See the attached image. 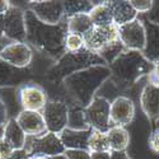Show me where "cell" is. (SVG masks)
Returning <instances> with one entry per match:
<instances>
[{
	"instance_id": "1",
	"label": "cell",
	"mask_w": 159,
	"mask_h": 159,
	"mask_svg": "<svg viewBox=\"0 0 159 159\" xmlns=\"http://www.w3.org/2000/svg\"><path fill=\"white\" fill-rule=\"evenodd\" d=\"M27 43L41 54L57 61L65 55V38L68 36V18L56 25L38 20L30 9H25Z\"/></svg>"
},
{
	"instance_id": "2",
	"label": "cell",
	"mask_w": 159,
	"mask_h": 159,
	"mask_svg": "<svg viewBox=\"0 0 159 159\" xmlns=\"http://www.w3.org/2000/svg\"><path fill=\"white\" fill-rule=\"evenodd\" d=\"M108 65H96L71 74L62 80V85L74 104L85 108L97 96L98 89L110 80Z\"/></svg>"
},
{
	"instance_id": "3",
	"label": "cell",
	"mask_w": 159,
	"mask_h": 159,
	"mask_svg": "<svg viewBox=\"0 0 159 159\" xmlns=\"http://www.w3.org/2000/svg\"><path fill=\"white\" fill-rule=\"evenodd\" d=\"M111 84L117 90H127L134 87L141 78L149 76L155 65L144 56L141 51L126 50L111 65H108Z\"/></svg>"
},
{
	"instance_id": "4",
	"label": "cell",
	"mask_w": 159,
	"mask_h": 159,
	"mask_svg": "<svg viewBox=\"0 0 159 159\" xmlns=\"http://www.w3.org/2000/svg\"><path fill=\"white\" fill-rule=\"evenodd\" d=\"M96 65H106V62L97 54H93L87 48L73 54L65 52V55L55 61V64L46 71V79L52 84H59L71 74Z\"/></svg>"
},
{
	"instance_id": "5",
	"label": "cell",
	"mask_w": 159,
	"mask_h": 159,
	"mask_svg": "<svg viewBox=\"0 0 159 159\" xmlns=\"http://www.w3.org/2000/svg\"><path fill=\"white\" fill-rule=\"evenodd\" d=\"M87 122L90 129L106 132L111 129V102L103 96H96L88 107L84 108Z\"/></svg>"
},
{
	"instance_id": "6",
	"label": "cell",
	"mask_w": 159,
	"mask_h": 159,
	"mask_svg": "<svg viewBox=\"0 0 159 159\" xmlns=\"http://www.w3.org/2000/svg\"><path fill=\"white\" fill-rule=\"evenodd\" d=\"M24 150L30 157L33 155H45V157H56L65 153V147L62 145L59 135L46 132L41 136H27Z\"/></svg>"
},
{
	"instance_id": "7",
	"label": "cell",
	"mask_w": 159,
	"mask_h": 159,
	"mask_svg": "<svg viewBox=\"0 0 159 159\" xmlns=\"http://www.w3.org/2000/svg\"><path fill=\"white\" fill-rule=\"evenodd\" d=\"M4 38L10 42H27L25 9L13 2L10 9L4 14Z\"/></svg>"
},
{
	"instance_id": "8",
	"label": "cell",
	"mask_w": 159,
	"mask_h": 159,
	"mask_svg": "<svg viewBox=\"0 0 159 159\" xmlns=\"http://www.w3.org/2000/svg\"><path fill=\"white\" fill-rule=\"evenodd\" d=\"M42 116L47 131L59 135L68 127L69 106L62 101H48L42 111Z\"/></svg>"
},
{
	"instance_id": "9",
	"label": "cell",
	"mask_w": 159,
	"mask_h": 159,
	"mask_svg": "<svg viewBox=\"0 0 159 159\" xmlns=\"http://www.w3.org/2000/svg\"><path fill=\"white\" fill-rule=\"evenodd\" d=\"M33 59V52L27 42H9L0 50V60L17 69L28 68Z\"/></svg>"
},
{
	"instance_id": "10",
	"label": "cell",
	"mask_w": 159,
	"mask_h": 159,
	"mask_svg": "<svg viewBox=\"0 0 159 159\" xmlns=\"http://www.w3.org/2000/svg\"><path fill=\"white\" fill-rule=\"evenodd\" d=\"M84 48L93 54H99L106 46L111 42L117 41L118 38V27L115 24L106 25V27H93L89 32L83 36Z\"/></svg>"
},
{
	"instance_id": "11",
	"label": "cell",
	"mask_w": 159,
	"mask_h": 159,
	"mask_svg": "<svg viewBox=\"0 0 159 159\" xmlns=\"http://www.w3.org/2000/svg\"><path fill=\"white\" fill-rule=\"evenodd\" d=\"M118 38L126 50L144 51L147 45V32L139 17L138 19L118 27Z\"/></svg>"
},
{
	"instance_id": "12",
	"label": "cell",
	"mask_w": 159,
	"mask_h": 159,
	"mask_svg": "<svg viewBox=\"0 0 159 159\" xmlns=\"http://www.w3.org/2000/svg\"><path fill=\"white\" fill-rule=\"evenodd\" d=\"M27 9H30L42 23L56 25L65 18L64 2H28Z\"/></svg>"
},
{
	"instance_id": "13",
	"label": "cell",
	"mask_w": 159,
	"mask_h": 159,
	"mask_svg": "<svg viewBox=\"0 0 159 159\" xmlns=\"http://www.w3.org/2000/svg\"><path fill=\"white\" fill-rule=\"evenodd\" d=\"M19 104L23 111L42 112L47 104L46 90L37 84H25L18 92Z\"/></svg>"
},
{
	"instance_id": "14",
	"label": "cell",
	"mask_w": 159,
	"mask_h": 159,
	"mask_svg": "<svg viewBox=\"0 0 159 159\" xmlns=\"http://www.w3.org/2000/svg\"><path fill=\"white\" fill-rule=\"evenodd\" d=\"M111 124L113 126H127L135 117V103L127 96H118L111 102Z\"/></svg>"
},
{
	"instance_id": "15",
	"label": "cell",
	"mask_w": 159,
	"mask_h": 159,
	"mask_svg": "<svg viewBox=\"0 0 159 159\" xmlns=\"http://www.w3.org/2000/svg\"><path fill=\"white\" fill-rule=\"evenodd\" d=\"M140 106L150 121H159V84L148 82L140 93Z\"/></svg>"
},
{
	"instance_id": "16",
	"label": "cell",
	"mask_w": 159,
	"mask_h": 159,
	"mask_svg": "<svg viewBox=\"0 0 159 159\" xmlns=\"http://www.w3.org/2000/svg\"><path fill=\"white\" fill-rule=\"evenodd\" d=\"M17 122L27 136H41L47 131L42 112L36 111H20L17 116Z\"/></svg>"
},
{
	"instance_id": "17",
	"label": "cell",
	"mask_w": 159,
	"mask_h": 159,
	"mask_svg": "<svg viewBox=\"0 0 159 159\" xmlns=\"http://www.w3.org/2000/svg\"><path fill=\"white\" fill-rule=\"evenodd\" d=\"M139 19L143 22L147 32V45L143 54L150 62L155 64L159 61V25L150 23L143 16H139Z\"/></svg>"
},
{
	"instance_id": "18",
	"label": "cell",
	"mask_w": 159,
	"mask_h": 159,
	"mask_svg": "<svg viewBox=\"0 0 159 159\" xmlns=\"http://www.w3.org/2000/svg\"><path fill=\"white\" fill-rule=\"evenodd\" d=\"M111 13H112V19H113V24L117 27H121L125 25L132 20L138 19L139 14L136 13V10L132 8L130 2H125V0H115V2H107Z\"/></svg>"
},
{
	"instance_id": "19",
	"label": "cell",
	"mask_w": 159,
	"mask_h": 159,
	"mask_svg": "<svg viewBox=\"0 0 159 159\" xmlns=\"http://www.w3.org/2000/svg\"><path fill=\"white\" fill-rule=\"evenodd\" d=\"M92 130H84V131H78V130H71L66 127L62 130L59 138L65 147V149H82V150H88V139L92 134Z\"/></svg>"
},
{
	"instance_id": "20",
	"label": "cell",
	"mask_w": 159,
	"mask_h": 159,
	"mask_svg": "<svg viewBox=\"0 0 159 159\" xmlns=\"http://www.w3.org/2000/svg\"><path fill=\"white\" fill-rule=\"evenodd\" d=\"M3 139H5L14 150H22L25 148L27 135H25L24 131L20 129L16 118H10L4 127Z\"/></svg>"
},
{
	"instance_id": "21",
	"label": "cell",
	"mask_w": 159,
	"mask_h": 159,
	"mask_svg": "<svg viewBox=\"0 0 159 159\" xmlns=\"http://www.w3.org/2000/svg\"><path fill=\"white\" fill-rule=\"evenodd\" d=\"M107 139L111 152H126L130 145V134L122 126H111Z\"/></svg>"
},
{
	"instance_id": "22",
	"label": "cell",
	"mask_w": 159,
	"mask_h": 159,
	"mask_svg": "<svg viewBox=\"0 0 159 159\" xmlns=\"http://www.w3.org/2000/svg\"><path fill=\"white\" fill-rule=\"evenodd\" d=\"M94 7L88 13L89 18L93 23V27H106L113 24L112 13L107 2H93Z\"/></svg>"
},
{
	"instance_id": "23",
	"label": "cell",
	"mask_w": 159,
	"mask_h": 159,
	"mask_svg": "<svg viewBox=\"0 0 159 159\" xmlns=\"http://www.w3.org/2000/svg\"><path fill=\"white\" fill-rule=\"evenodd\" d=\"M28 71L25 69H17L0 60V87H10L19 83Z\"/></svg>"
},
{
	"instance_id": "24",
	"label": "cell",
	"mask_w": 159,
	"mask_h": 159,
	"mask_svg": "<svg viewBox=\"0 0 159 159\" xmlns=\"http://www.w3.org/2000/svg\"><path fill=\"white\" fill-rule=\"evenodd\" d=\"M92 28H93V23L87 13H80L68 18V33L84 36Z\"/></svg>"
},
{
	"instance_id": "25",
	"label": "cell",
	"mask_w": 159,
	"mask_h": 159,
	"mask_svg": "<svg viewBox=\"0 0 159 159\" xmlns=\"http://www.w3.org/2000/svg\"><path fill=\"white\" fill-rule=\"evenodd\" d=\"M68 129L84 131L89 130L90 126L87 122V117L84 108L78 104H73L71 107L69 106V116H68Z\"/></svg>"
},
{
	"instance_id": "26",
	"label": "cell",
	"mask_w": 159,
	"mask_h": 159,
	"mask_svg": "<svg viewBox=\"0 0 159 159\" xmlns=\"http://www.w3.org/2000/svg\"><path fill=\"white\" fill-rule=\"evenodd\" d=\"M88 150L89 153H108L111 152L108 139L106 132L92 130V134L88 139Z\"/></svg>"
},
{
	"instance_id": "27",
	"label": "cell",
	"mask_w": 159,
	"mask_h": 159,
	"mask_svg": "<svg viewBox=\"0 0 159 159\" xmlns=\"http://www.w3.org/2000/svg\"><path fill=\"white\" fill-rule=\"evenodd\" d=\"M94 7L93 2H88V0H69V2H64V13L65 18H69L75 14H80V13H88Z\"/></svg>"
},
{
	"instance_id": "28",
	"label": "cell",
	"mask_w": 159,
	"mask_h": 159,
	"mask_svg": "<svg viewBox=\"0 0 159 159\" xmlns=\"http://www.w3.org/2000/svg\"><path fill=\"white\" fill-rule=\"evenodd\" d=\"M125 51H126L125 46L121 43L120 39H117V41L108 43L103 50H101L98 56L106 62V65H111L121 54H124Z\"/></svg>"
},
{
	"instance_id": "29",
	"label": "cell",
	"mask_w": 159,
	"mask_h": 159,
	"mask_svg": "<svg viewBox=\"0 0 159 159\" xmlns=\"http://www.w3.org/2000/svg\"><path fill=\"white\" fill-rule=\"evenodd\" d=\"M84 48V39L83 36L68 33L65 38V51L66 52H79Z\"/></svg>"
},
{
	"instance_id": "30",
	"label": "cell",
	"mask_w": 159,
	"mask_h": 159,
	"mask_svg": "<svg viewBox=\"0 0 159 159\" xmlns=\"http://www.w3.org/2000/svg\"><path fill=\"white\" fill-rule=\"evenodd\" d=\"M130 3L139 16L147 14L153 8V0H131Z\"/></svg>"
},
{
	"instance_id": "31",
	"label": "cell",
	"mask_w": 159,
	"mask_h": 159,
	"mask_svg": "<svg viewBox=\"0 0 159 159\" xmlns=\"http://www.w3.org/2000/svg\"><path fill=\"white\" fill-rule=\"evenodd\" d=\"M64 155L68 159H92V154L89 150H82V149H68L65 150Z\"/></svg>"
},
{
	"instance_id": "32",
	"label": "cell",
	"mask_w": 159,
	"mask_h": 159,
	"mask_svg": "<svg viewBox=\"0 0 159 159\" xmlns=\"http://www.w3.org/2000/svg\"><path fill=\"white\" fill-rule=\"evenodd\" d=\"M9 120H10V118H9L8 104L4 101V98L0 96V129H4Z\"/></svg>"
},
{
	"instance_id": "33",
	"label": "cell",
	"mask_w": 159,
	"mask_h": 159,
	"mask_svg": "<svg viewBox=\"0 0 159 159\" xmlns=\"http://www.w3.org/2000/svg\"><path fill=\"white\" fill-rule=\"evenodd\" d=\"M145 19H148L150 23L159 25V2H153V8L147 14H141Z\"/></svg>"
},
{
	"instance_id": "34",
	"label": "cell",
	"mask_w": 159,
	"mask_h": 159,
	"mask_svg": "<svg viewBox=\"0 0 159 159\" xmlns=\"http://www.w3.org/2000/svg\"><path fill=\"white\" fill-rule=\"evenodd\" d=\"M148 144H149L150 150H152L153 153H155V154L159 155V127H157V129L152 132V134H150Z\"/></svg>"
},
{
	"instance_id": "35",
	"label": "cell",
	"mask_w": 159,
	"mask_h": 159,
	"mask_svg": "<svg viewBox=\"0 0 159 159\" xmlns=\"http://www.w3.org/2000/svg\"><path fill=\"white\" fill-rule=\"evenodd\" d=\"M16 150L11 148V145L5 140V139H0V159H8Z\"/></svg>"
},
{
	"instance_id": "36",
	"label": "cell",
	"mask_w": 159,
	"mask_h": 159,
	"mask_svg": "<svg viewBox=\"0 0 159 159\" xmlns=\"http://www.w3.org/2000/svg\"><path fill=\"white\" fill-rule=\"evenodd\" d=\"M30 158L31 157L28 155V153L24 149H22V150H16L8 159H30Z\"/></svg>"
},
{
	"instance_id": "37",
	"label": "cell",
	"mask_w": 159,
	"mask_h": 159,
	"mask_svg": "<svg viewBox=\"0 0 159 159\" xmlns=\"http://www.w3.org/2000/svg\"><path fill=\"white\" fill-rule=\"evenodd\" d=\"M110 159H131L126 152H111Z\"/></svg>"
},
{
	"instance_id": "38",
	"label": "cell",
	"mask_w": 159,
	"mask_h": 159,
	"mask_svg": "<svg viewBox=\"0 0 159 159\" xmlns=\"http://www.w3.org/2000/svg\"><path fill=\"white\" fill-rule=\"evenodd\" d=\"M11 2H7V0H0V16H4L5 13L10 9Z\"/></svg>"
},
{
	"instance_id": "39",
	"label": "cell",
	"mask_w": 159,
	"mask_h": 159,
	"mask_svg": "<svg viewBox=\"0 0 159 159\" xmlns=\"http://www.w3.org/2000/svg\"><path fill=\"white\" fill-rule=\"evenodd\" d=\"M7 39L4 38V16H0V43H5Z\"/></svg>"
},
{
	"instance_id": "40",
	"label": "cell",
	"mask_w": 159,
	"mask_h": 159,
	"mask_svg": "<svg viewBox=\"0 0 159 159\" xmlns=\"http://www.w3.org/2000/svg\"><path fill=\"white\" fill-rule=\"evenodd\" d=\"M92 154V159H110L111 152L108 153H90Z\"/></svg>"
},
{
	"instance_id": "41",
	"label": "cell",
	"mask_w": 159,
	"mask_h": 159,
	"mask_svg": "<svg viewBox=\"0 0 159 159\" xmlns=\"http://www.w3.org/2000/svg\"><path fill=\"white\" fill-rule=\"evenodd\" d=\"M30 159H52V158L45 157V155H33V157H31Z\"/></svg>"
},
{
	"instance_id": "42",
	"label": "cell",
	"mask_w": 159,
	"mask_h": 159,
	"mask_svg": "<svg viewBox=\"0 0 159 159\" xmlns=\"http://www.w3.org/2000/svg\"><path fill=\"white\" fill-rule=\"evenodd\" d=\"M52 159H68L64 154L62 155H56V157H52Z\"/></svg>"
},
{
	"instance_id": "43",
	"label": "cell",
	"mask_w": 159,
	"mask_h": 159,
	"mask_svg": "<svg viewBox=\"0 0 159 159\" xmlns=\"http://www.w3.org/2000/svg\"><path fill=\"white\" fill-rule=\"evenodd\" d=\"M3 134H4V129H0V139L3 138Z\"/></svg>"
},
{
	"instance_id": "44",
	"label": "cell",
	"mask_w": 159,
	"mask_h": 159,
	"mask_svg": "<svg viewBox=\"0 0 159 159\" xmlns=\"http://www.w3.org/2000/svg\"><path fill=\"white\" fill-rule=\"evenodd\" d=\"M5 45H8V43H0V50H2V48H3Z\"/></svg>"
}]
</instances>
